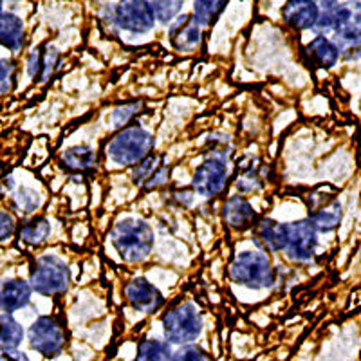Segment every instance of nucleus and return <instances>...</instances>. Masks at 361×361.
Returning a JSON list of instances; mask_svg holds the SVG:
<instances>
[{"label": "nucleus", "mask_w": 361, "mask_h": 361, "mask_svg": "<svg viewBox=\"0 0 361 361\" xmlns=\"http://www.w3.org/2000/svg\"><path fill=\"white\" fill-rule=\"evenodd\" d=\"M15 228H17V222L9 212L6 209H0V243H4L15 233Z\"/></svg>", "instance_id": "obj_33"}, {"label": "nucleus", "mask_w": 361, "mask_h": 361, "mask_svg": "<svg viewBox=\"0 0 361 361\" xmlns=\"http://www.w3.org/2000/svg\"><path fill=\"white\" fill-rule=\"evenodd\" d=\"M24 340V329L11 314H0V353H15Z\"/></svg>", "instance_id": "obj_22"}, {"label": "nucleus", "mask_w": 361, "mask_h": 361, "mask_svg": "<svg viewBox=\"0 0 361 361\" xmlns=\"http://www.w3.org/2000/svg\"><path fill=\"white\" fill-rule=\"evenodd\" d=\"M17 202L24 212L31 214V212H37V208L40 206V195L33 190L22 188L17 195Z\"/></svg>", "instance_id": "obj_32"}, {"label": "nucleus", "mask_w": 361, "mask_h": 361, "mask_svg": "<svg viewBox=\"0 0 361 361\" xmlns=\"http://www.w3.org/2000/svg\"><path fill=\"white\" fill-rule=\"evenodd\" d=\"M173 353L170 343L156 340V338H145L137 345L134 361H172Z\"/></svg>", "instance_id": "obj_23"}, {"label": "nucleus", "mask_w": 361, "mask_h": 361, "mask_svg": "<svg viewBox=\"0 0 361 361\" xmlns=\"http://www.w3.org/2000/svg\"><path fill=\"white\" fill-rule=\"evenodd\" d=\"M316 233H329L336 230L341 222V204L331 201L329 204H311V217L307 219Z\"/></svg>", "instance_id": "obj_19"}, {"label": "nucleus", "mask_w": 361, "mask_h": 361, "mask_svg": "<svg viewBox=\"0 0 361 361\" xmlns=\"http://www.w3.org/2000/svg\"><path fill=\"white\" fill-rule=\"evenodd\" d=\"M112 22L128 33L143 35L152 31L156 18H154V13L148 2L127 0V2H119L116 6L114 11H112Z\"/></svg>", "instance_id": "obj_9"}, {"label": "nucleus", "mask_w": 361, "mask_h": 361, "mask_svg": "<svg viewBox=\"0 0 361 361\" xmlns=\"http://www.w3.org/2000/svg\"><path fill=\"white\" fill-rule=\"evenodd\" d=\"M170 44L179 53H193L201 45V25L195 22L192 15H180L176 22L170 24Z\"/></svg>", "instance_id": "obj_12"}, {"label": "nucleus", "mask_w": 361, "mask_h": 361, "mask_svg": "<svg viewBox=\"0 0 361 361\" xmlns=\"http://www.w3.org/2000/svg\"><path fill=\"white\" fill-rule=\"evenodd\" d=\"M0 361H29V360H27V357H25L24 353H18V350H15V353L2 354Z\"/></svg>", "instance_id": "obj_35"}, {"label": "nucleus", "mask_w": 361, "mask_h": 361, "mask_svg": "<svg viewBox=\"0 0 361 361\" xmlns=\"http://www.w3.org/2000/svg\"><path fill=\"white\" fill-rule=\"evenodd\" d=\"M318 13H320V6L312 0H291L282 8V18L289 27L296 31H305V29L314 27Z\"/></svg>", "instance_id": "obj_15"}, {"label": "nucleus", "mask_w": 361, "mask_h": 361, "mask_svg": "<svg viewBox=\"0 0 361 361\" xmlns=\"http://www.w3.org/2000/svg\"><path fill=\"white\" fill-rule=\"evenodd\" d=\"M224 8L226 2L222 0H199V2H193L192 17L199 25H209L217 20Z\"/></svg>", "instance_id": "obj_25"}, {"label": "nucleus", "mask_w": 361, "mask_h": 361, "mask_svg": "<svg viewBox=\"0 0 361 361\" xmlns=\"http://www.w3.org/2000/svg\"><path fill=\"white\" fill-rule=\"evenodd\" d=\"M27 341L31 349L44 357H56L67 345V331L54 316H40L29 327Z\"/></svg>", "instance_id": "obj_7"}, {"label": "nucleus", "mask_w": 361, "mask_h": 361, "mask_svg": "<svg viewBox=\"0 0 361 361\" xmlns=\"http://www.w3.org/2000/svg\"><path fill=\"white\" fill-rule=\"evenodd\" d=\"M125 298L134 311H140L143 314H152V312L159 311L164 304L159 289L143 276L132 279L125 286Z\"/></svg>", "instance_id": "obj_11"}, {"label": "nucleus", "mask_w": 361, "mask_h": 361, "mask_svg": "<svg viewBox=\"0 0 361 361\" xmlns=\"http://www.w3.org/2000/svg\"><path fill=\"white\" fill-rule=\"evenodd\" d=\"M62 163L67 170H73V172H87L98 166V156L94 148L78 145V147L67 148L62 156Z\"/></svg>", "instance_id": "obj_21"}, {"label": "nucleus", "mask_w": 361, "mask_h": 361, "mask_svg": "<svg viewBox=\"0 0 361 361\" xmlns=\"http://www.w3.org/2000/svg\"><path fill=\"white\" fill-rule=\"evenodd\" d=\"M24 24L13 13H0V45L9 51H20L24 47Z\"/></svg>", "instance_id": "obj_20"}, {"label": "nucleus", "mask_w": 361, "mask_h": 361, "mask_svg": "<svg viewBox=\"0 0 361 361\" xmlns=\"http://www.w3.org/2000/svg\"><path fill=\"white\" fill-rule=\"evenodd\" d=\"M228 183V164L222 157L212 156L199 164L192 177V186L201 197H215Z\"/></svg>", "instance_id": "obj_10"}, {"label": "nucleus", "mask_w": 361, "mask_h": 361, "mask_svg": "<svg viewBox=\"0 0 361 361\" xmlns=\"http://www.w3.org/2000/svg\"><path fill=\"white\" fill-rule=\"evenodd\" d=\"M172 361H212L209 360L208 353L202 350L197 345H185L179 347L177 353H173Z\"/></svg>", "instance_id": "obj_29"}, {"label": "nucleus", "mask_w": 361, "mask_h": 361, "mask_svg": "<svg viewBox=\"0 0 361 361\" xmlns=\"http://www.w3.org/2000/svg\"><path fill=\"white\" fill-rule=\"evenodd\" d=\"M69 266L56 255H44L29 271V288L44 296H58L69 289Z\"/></svg>", "instance_id": "obj_6"}, {"label": "nucleus", "mask_w": 361, "mask_h": 361, "mask_svg": "<svg viewBox=\"0 0 361 361\" xmlns=\"http://www.w3.org/2000/svg\"><path fill=\"white\" fill-rule=\"evenodd\" d=\"M109 237L119 259L127 264L143 262L152 253L154 231L150 224L141 219H121L112 226Z\"/></svg>", "instance_id": "obj_2"}, {"label": "nucleus", "mask_w": 361, "mask_h": 361, "mask_svg": "<svg viewBox=\"0 0 361 361\" xmlns=\"http://www.w3.org/2000/svg\"><path fill=\"white\" fill-rule=\"evenodd\" d=\"M288 240H286V257L291 262L309 264L314 259L316 247H318V233L307 219L295 221L286 224Z\"/></svg>", "instance_id": "obj_8"}, {"label": "nucleus", "mask_w": 361, "mask_h": 361, "mask_svg": "<svg viewBox=\"0 0 361 361\" xmlns=\"http://www.w3.org/2000/svg\"><path fill=\"white\" fill-rule=\"evenodd\" d=\"M154 135L143 127L132 125L119 130L107 143L109 159L119 166H135L152 154Z\"/></svg>", "instance_id": "obj_3"}, {"label": "nucleus", "mask_w": 361, "mask_h": 361, "mask_svg": "<svg viewBox=\"0 0 361 361\" xmlns=\"http://www.w3.org/2000/svg\"><path fill=\"white\" fill-rule=\"evenodd\" d=\"M318 20L314 24L316 37L336 35L340 44L361 40V2H322Z\"/></svg>", "instance_id": "obj_1"}, {"label": "nucleus", "mask_w": 361, "mask_h": 361, "mask_svg": "<svg viewBox=\"0 0 361 361\" xmlns=\"http://www.w3.org/2000/svg\"><path fill=\"white\" fill-rule=\"evenodd\" d=\"M0 6H2V4H0ZM0 13H2V8H0Z\"/></svg>", "instance_id": "obj_36"}, {"label": "nucleus", "mask_w": 361, "mask_h": 361, "mask_svg": "<svg viewBox=\"0 0 361 361\" xmlns=\"http://www.w3.org/2000/svg\"><path fill=\"white\" fill-rule=\"evenodd\" d=\"M140 107H141V103L134 102L116 109V111L112 112V123H114V127H125V125H127L128 121L137 114V112H140Z\"/></svg>", "instance_id": "obj_30"}, {"label": "nucleus", "mask_w": 361, "mask_h": 361, "mask_svg": "<svg viewBox=\"0 0 361 361\" xmlns=\"http://www.w3.org/2000/svg\"><path fill=\"white\" fill-rule=\"evenodd\" d=\"M60 54L51 45H44L40 49H35L27 58V73L31 78L38 82H47L58 69Z\"/></svg>", "instance_id": "obj_17"}, {"label": "nucleus", "mask_w": 361, "mask_h": 361, "mask_svg": "<svg viewBox=\"0 0 361 361\" xmlns=\"http://www.w3.org/2000/svg\"><path fill=\"white\" fill-rule=\"evenodd\" d=\"M253 238L255 244L264 251L269 253H276V251H283L286 247V240H288V231H286V224H280L279 221L273 219H260L253 228Z\"/></svg>", "instance_id": "obj_13"}, {"label": "nucleus", "mask_w": 361, "mask_h": 361, "mask_svg": "<svg viewBox=\"0 0 361 361\" xmlns=\"http://www.w3.org/2000/svg\"><path fill=\"white\" fill-rule=\"evenodd\" d=\"M163 157L159 154H150V156L145 157L141 163H137L132 170V180H134L137 186H145L147 185V180L157 172V170L163 166Z\"/></svg>", "instance_id": "obj_26"}, {"label": "nucleus", "mask_w": 361, "mask_h": 361, "mask_svg": "<svg viewBox=\"0 0 361 361\" xmlns=\"http://www.w3.org/2000/svg\"><path fill=\"white\" fill-rule=\"evenodd\" d=\"M51 224L44 217H33L25 221L20 228V240L27 246H42L49 238Z\"/></svg>", "instance_id": "obj_24"}, {"label": "nucleus", "mask_w": 361, "mask_h": 361, "mask_svg": "<svg viewBox=\"0 0 361 361\" xmlns=\"http://www.w3.org/2000/svg\"><path fill=\"white\" fill-rule=\"evenodd\" d=\"M154 13V18H157L163 24H172L173 18L179 17L183 2L180 0H161V2H148Z\"/></svg>", "instance_id": "obj_27"}, {"label": "nucleus", "mask_w": 361, "mask_h": 361, "mask_svg": "<svg viewBox=\"0 0 361 361\" xmlns=\"http://www.w3.org/2000/svg\"><path fill=\"white\" fill-rule=\"evenodd\" d=\"M230 279L247 289H267L275 286L276 271L271 266L267 255L260 251H243L230 264Z\"/></svg>", "instance_id": "obj_5"}, {"label": "nucleus", "mask_w": 361, "mask_h": 361, "mask_svg": "<svg viewBox=\"0 0 361 361\" xmlns=\"http://www.w3.org/2000/svg\"><path fill=\"white\" fill-rule=\"evenodd\" d=\"M169 179H170V166L169 164H163V166H161V169L147 180V185H145L143 188L147 190L161 188V186H164L166 183H169Z\"/></svg>", "instance_id": "obj_34"}, {"label": "nucleus", "mask_w": 361, "mask_h": 361, "mask_svg": "<svg viewBox=\"0 0 361 361\" xmlns=\"http://www.w3.org/2000/svg\"><path fill=\"white\" fill-rule=\"evenodd\" d=\"M237 190L240 193H253L259 192L260 186H262V180L257 176V172L253 170H246L240 177H237V183H235Z\"/></svg>", "instance_id": "obj_31"}, {"label": "nucleus", "mask_w": 361, "mask_h": 361, "mask_svg": "<svg viewBox=\"0 0 361 361\" xmlns=\"http://www.w3.org/2000/svg\"><path fill=\"white\" fill-rule=\"evenodd\" d=\"M309 63L318 69H333L340 60V51L333 40L325 37H314L304 49Z\"/></svg>", "instance_id": "obj_18"}, {"label": "nucleus", "mask_w": 361, "mask_h": 361, "mask_svg": "<svg viewBox=\"0 0 361 361\" xmlns=\"http://www.w3.org/2000/svg\"><path fill=\"white\" fill-rule=\"evenodd\" d=\"M31 288L29 282L22 279L0 280V311L4 314L24 309L31 302Z\"/></svg>", "instance_id": "obj_14"}, {"label": "nucleus", "mask_w": 361, "mask_h": 361, "mask_svg": "<svg viewBox=\"0 0 361 361\" xmlns=\"http://www.w3.org/2000/svg\"><path fill=\"white\" fill-rule=\"evenodd\" d=\"M222 219L233 230L244 231L255 226L257 214L247 199H244L243 195H233L222 206Z\"/></svg>", "instance_id": "obj_16"}, {"label": "nucleus", "mask_w": 361, "mask_h": 361, "mask_svg": "<svg viewBox=\"0 0 361 361\" xmlns=\"http://www.w3.org/2000/svg\"><path fill=\"white\" fill-rule=\"evenodd\" d=\"M161 325L166 343L185 347L201 336L204 322L197 305L193 302H183L164 312Z\"/></svg>", "instance_id": "obj_4"}, {"label": "nucleus", "mask_w": 361, "mask_h": 361, "mask_svg": "<svg viewBox=\"0 0 361 361\" xmlns=\"http://www.w3.org/2000/svg\"><path fill=\"white\" fill-rule=\"evenodd\" d=\"M15 74H17V67L11 60H4L0 58V94H8L9 90L15 85Z\"/></svg>", "instance_id": "obj_28"}]
</instances>
